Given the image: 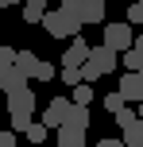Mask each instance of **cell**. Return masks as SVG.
<instances>
[{"mask_svg":"<svg viewBox=\"0 0 143 147\" xmlns=\"http://www.w3.org/2000/svg\"><path fill=\"white\" fill-rule=\"evenodd\" d=\"M116 66H120V54L112 51V47H89V58L81 62V81H97V78H105V74H112Z\"/></svg>","mask_w":143,"mask_h":147,"instance_id":"cell-1","label":"cell"},{"mask_svg":"<svg viewBox=\"0 0 143 147\" xmlns=\"http://www.w3.org/2000/svg\"><path fill=\"white\" fill-rule=\"evenodd\" d=\"M43 31L50 39H74V35H81V20H77L74 12H66V8H54V12H43Z\"/></svg>","mask_w":143,"mask_h":147,"instance_id":"cell-2","label":"cell"},{"mask_svg":"<svg viewBox=\"0 0 143 147\" xmlns=\"http://www.w3.org/2000/svg\"><path fill=\"white\" fill-rule=\"evenodd\" d=\"M132 35H136V31H132L128 20H120V23H105V47H112L116 54L132 47Z\"/></svg>","mask_w":143,"mask_h":147,"instance_id":"cell-3","label":"cell"},{"mask_svg":"<svg viewBox=\"0 0 143 147\" xmlns=\"http://www.w3.org/2000/svg\"><path fill=\"white\" fill-rule=\"evenodd\" d=\"M116 93L124 97V101L128 105H136V101H143V74H136V70H128L120 78V89H116Z\"/></svg>","mask_w":143,"mask_h":147,"instance_id":"cell-4","label":"cell"},{"mask_svg":"<svg viewBox=\"0 0 143 147\" xmlns=\"http://www.w3.org/2000/svg\"><path fill=\"white\" fill-rule=\"evenodd\" d=\"M105 16H108V4H105V0H81V8H77L81 27H85V23H101Z\"/></svg>","mask_w":143,"mask_h":147,"instance_id":"cell-5","label":"cell"},{"mask_svg":"<svg viewBox=\"0 0 143 147\" xmlns=\"http://www.w3.org/2000/svg\"><path fill=\"white\" fill-rule=\"evenodd\" d=\"M85 58H89V43H85L81 35H74L70 47H66V54H62V66H81Z\"/></svg>","mask_w":143,"mask_h":147,"instance_id":"cell-6","label":"cell"},{"mask_svg":"<svg viewBox=\"0 0 143 147\" xmlns=\"http://www.w3.org/2000/svg\"><path fill=\"white\" fill-rule=\"evenodd\" d=\"M66 112H70V97H54V101L46 105V112H43V124L46 128H58L62 120H66Z\"/></svg>","mask_w":143,"mask_h":147,"instance_id":"cell-7","label":"cell"},{"mask_svg":"<svg viewBox=\"0 0 143 147\" xmlns=\"http://www.w3.org/2000/svg\"><path fill=\"white\" fill-rule=\"evenodd\" d=\"M62 124L89 132V124H93V116H89V105H74V101H70V112H66V120H62Z\"/></svg>","mask_w":143,"mask_h":147,"instance_id":"cell-8","label":"cell"},{"mask_svg":"<svg viewBox=\"0 0 143 147\" xmlns=\"http://www.w3.org/2000/svg\"><path fill=\"white\" fill-rule=\"evenodd\" d=\"M19 89H27V78H23L15 66H8L4 74H0V93L8 97V93H19Z\"/></svg>","mask_w":143,"mask_h":147,"instance_id":"cell-9","label":"cell"},{"mask_svg":"<svg viewBox=\"0 0 143 147\" xmlns=\"http://www.w3.org/2000/svg\"><path fill=\"white\" fill-rule=\"evenodd\" d=\"M54 132H58V147H85V136H89L81 128H70V124H58Z\"/></svg>","mask_w":143,"mask_h":147,"instance_id":"cell-10","label":"cell"},{"mask_svg":"<svg viewBox=\"0 0 143 147\" xmlns=\"http://www.w3.org/2000/svg\"><path fill=\"white\" fill-rule=\"evenodd\" d=\"M8 112H35V93H31V89L8 93Z\"/></svg>","mask_w":143,"mask_h":147,"instance_id":"cell-11","label":"cell"},{"mask_svg":"<svg viewBox=\"0 0 143 147\" xmlns=\"http://www.w3.org/2000/svg\"><path fill=\"white\" fill-rule=\"evenodd\" d=\"M12 66L31 81V78H35V70H39V54H35V51H15V62H12Z\"/></svg>","mask_w":143,"mask_h":147,"instance_id":"cell-12","label":"cell"},{"mask_svg":"<svg viewBox=\"0 0 143 147\" xmlns=\"http://www.w3.org/2000/svg\"><path fill=\"white\" fill-rule=\"evenodd\" d=\"M120 132H124V136H120L124 147H143V120H139V116L132 120V124H124Z\"/></svg>","mask_w":143,"mask_h":147,"instance_id":"cell-13","label":"cell"},{"mask_svg":"<svg viewBox=\"0 0 143 147\" xmlns=\"http://www.w3.org/2000/svg\"><path fill=\"white\" fill-rule=\"evenodd\" d=\"M46 12V0H23V23H39Z\"/></svg>","mask_w":143,"mask_h":147,"instance_id":"cell-14","label":"cell"},{"mask_svg":"<svg viewBox=\"0 0 143 147\" xmlns=\"http://www.w3.org/2000/svg\"><path fill=\"white\" fill-rule=\"evenodd\" d=\"M70 93H74V105H93V97H97L89 81H77V85L70 89Z\"/></svg>","mask_w":143,"mask_h":147,"instance_id":"cell-15","label":"cell"},{"mask_svg":"<svg viewBox=\"0 0 143 147\" xmlns=\"http://www.w3.org/2000/svg\"><path fill=\"white\" fill-rule=\"evenodd\" d=\"M46 136H50V128H46L43 120H31L27 124V140L31 143H46Z\"/></svg>","mask_w":143,"mask_h":147,"instance_id":"cell-16","label":"cell"},{"mask_svg":"<svg viewBox=\"0 0 143 147\" xmlns=\"http://www.w3.org/2000/svg\"><path fill=\"white\" fill-rule=\"evenodd\" d=\"M120 54H124V58H120V62H124V70H136V74H139L143 54H139V51H132V47H128V51H120Z\"/></svg>","mask_w":143,"mask_h":147,"instance_id":"cell-17","label":"cell"},{"mask_svg":"<svg viewBox=\"0 0 143 147\" xmlns=\"http://www.w3.org/2000/svg\"><path fill=\"white\" fill-rule=\"evenodd\" d=\"M58 78H62V81H66V85H70V89H74V85H77V81H81V66H62V74H58Z\"/></svg>","mask_w":143,"mask_h":147,"instance_id":"cell-18","label":"cell"},{"mask_svg":"<svg viewBox=\"0 0 143 147\" xmlns=\"http://www.w3.org/2000/svg\"><path fill=\"white\" fill-rule=\"evenodd\" d=\"M27 124H31V112H12V132H27Z\"/></svg>","mask_w":143,"mask_h":147,"instance_id":"cell-19","label":"cell"},{"mask_svg":"<svg viewBox=\"0 0 143 147\" xmlns=\"http://www.w3.org/2000/svg\"><path fill=\"white\" fill-rule=\"evenodd\" d=\"M35 78H39V81H54V78H58V70H54L50 62H43V58H39V70H35Z\"/></svg>","mask_w":143,"mask_h":147,"instance_id":"cell-20","label":"cell"},{"mask_svg":"<svg viewBox=\"0 0 143 147\" xmlns=\"http://www.w3.org/2000/svg\"><path fill=\"white\" fill-rule=\"evenodd\" d=\"M128 23H132V27L143 23V0H132V4H128Z\"/></svg>","mask_w":143,"mask_h":147,"instance_id":"cell-21","label":"cell"},{"mask_svg":"<svg viewBox=\"0 0 143 147\" xmlns=\"http://www.w3.org/2000/svg\"><path fill=\"white\" fill-rule=\"evenodd\" d=\"M12 62H15V51H12V47H0V74L12 66Z\"/></svg>","mask_w":143,"mask_h":147,"instance_id":"cell-22","label":"cell"},{"mask_svg":"<svg viewBox=\"0 0 143 147\" xmlns=\"http://www.w3.org/2000/svg\"><path fill=\"white\" fill-rule=\"evenodd\" d=\"M124 105H128V101H124L120 93H108V97H105V109H108V112H116V109H124Z\"/></svg>","mask_w":143,"mask_h":147,"instance_id":"cell-23","label":"cell"},{"mask_svg":"<svg viewBox=\"0 0 143 147\" xmlns=\"http://www.w3.org/2000/svg\"><path fill=\"white\" fill-rule=\"evenodd\" d=\"M0 147H15V132L8 128V132H0Z\"/></svg>","mask_w":143,"mask_h":147,"instance_id":"cell-24","label":"cell"},{"mask_svg":"<svg viewBox=\"0 0 143 147\" xmlns=\"http://www.w3.org/2000/svg\"><path fill=\"white\" fill-rule=\"evenodd\" d=\"M62 8H66V12H74V16H77V8H81V0H62Z\"/></svg>","mask_w":143,"mask_h":147,"instance_id":"cell-25","label":"cell"},{"mask_svg":"<svg viewBox=\"0 0 143 147\" xmlns=\"http://www.w3.org/2000/svg\"><path fill=\"white\" fill-rule=\"evenodd\" d=\"M132 51H139V54H143V31H139V35H132Z\"/></svg>","mask_w":143,"mask_h":147,"instance_id":"cell-26","label":"cell"},{"mask_svg":"<svg viewBox=\"0 0 143 147\" xmlns=\"http://www.w3.org/2000/svg\"><path fill=\"white\" fill-rule=\"evenodd\" d=\"M97 147H124V140H101Z\"/></svg>","mask_w":143,"mask_h":147,"instance_id":"cell-27","label":"cell"},{"mask_svg":"<svg viewBox=\"0 0 143 147\" xmlns=\"http://www.w3.org/2000/svg\"><path fill=\"white\" fill-rule=\"evenodd\" d=\"M12 4H23V0H0V8H12Z\"/></svg>","mask_w":143,"mask_h":147,"instance_id":"cell-28","label":"cell"},{"mask_svg":"<svg viewBox=\"0 0 143 147\" xmlns=\"http://www.w3.org/2000/svg\"><path fill=\"white\" fill-rule=\"evenodd\" d=\"M136 105H139V112H136V116H139V120H143V101H136Z\"/></svg>","mask_w":143,"mask_h":147,"instance_id":"cell-29","label":"cell"},{"mask_svg":"<svg viewBox=\"0 0 143 147\" xmlns=\"http://www.w3.org/2000/svg\"><path fill=\"white\" fill-rule=\"evenodd\" d=\"M139 74H143V66H139Z\"/></svg>","mask_w":143,"mask_h":147,"instance_id":"cell-30","label":"cell"}]
</instances>
